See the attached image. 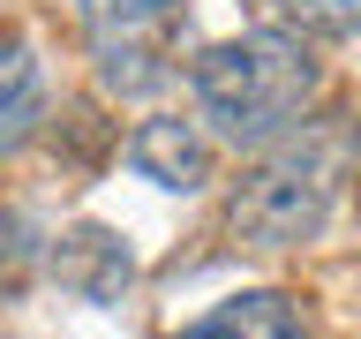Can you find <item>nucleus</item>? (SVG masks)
<instances>
[{
	"mask_svg": "<svg viewBox=\"0 0 361 339\" xmlns=\"http://www.w3.org/2000/svg\"><path fill=\"white\" fill-rule=\"evenodd\" d=\"M90 38V61L106 76V90L135 98V90L166 83V45H173L180 0H75Z\"/></svg>",
	"mask_w": 361,
	"mask_h": 339,
	"instance_id": "obj_3",
	"label": "nucleus"
},
{
	"mask_svg": "<svg viewBox=\"0 0 361 339\" xmlns=\"http://www.w3.org/2000/svg\"><path fill=\"white\" fill-rule=\"evenodd\" d=\"M286 16L301 30H324V38H354L361 30V0H286Z\"/></svg>",
	"mask_w": 361,
	"mask_h": 339,
	"instance_id": "obj_8",
	"label": "nucleus"
},
{
	"mask_svg": "<svg viewBox=\"0 0 361 339\" xmlns=\"http://www.w3.org/2000/svg\"><path fill=\"white\" fill-rule=\"evenodd\" d=\"M53 271H61V287H75L83 302H113V294L128 287V249L113 242L106 226H75V234H61V249H53Z\"/></svg>",
	"mask_w": 361,
	"mask_h": 339,
	"instance_id": "obj_6",
	"label": "nucleus"
},
{
	"mask_svg": "<svg viewBox=\"0 0 361 339\" xmlns=\"http://www.w3.org/2000/svg\"><path fill=\"white\" fill-rule=\"evenodd\" d=\"M338 166H346V136H293L264 166H248L233 203H226V226L241 234L248 249H301L324 234L338 196Z\"/></svg>",
	"mask_w": 361,
	"mask_h": 339,
	"instance_id": "obj_2",
	"label": "nucleus"
},
{
	"mask_svg": "<svg viewBox=\"0 0 361 339\" xmlns=\"http://www.w3.org/2000/svg\"><path fill=\"white\" fill-rule=\"evenodd\" d=\"M173 339H309V316H301L293 294H233Z\"/></svg>",
	"mask_w": 361,
	"mask_h": 339,
	"instance_id": "obj_5",
	"label": "nucleus"
},
{
	"mask_svg": "<svg viewBox=\"0 0 361 339\" xmlns=\"http://www.w3.org/2000/svg\"><path fill=\"white\" fill-rule=\"evenodd\" d=\"M128 166L158 189H173V196H196L211 181V143H203L196 121H143L128 136Z\"/></svg>",
	"mask_w": 361,
	"mask_h": 339,
	"instance_id": "obj_4",
	"label": "nucleus"
},
{
	"mask_svg": "<svg viewBox=\"0 0 361 339\" xmlns=\"http://www.w3.org/2000/svg\"><path fill=\"white\" fill-rule=\"evenodd\" d=\"M38 90H45L38 53H30L23 38H0V158L30 136V121H38Z\"/></svg>",
	"mask_w": 361,
	"mask_h": 339,
	"instance_id": "obj_7",
	"label": "nucleus"
},
{
	"mask_svg": "<svg viewBox=\"0 0 361 339\" xmlns=\"http://www.w3.org/2000/svg\"><path fill=\"white\" fill-rule=\"evenodd\" d=\"M309 98H316V61L293 30H248V38L211 45L196 61L203 121L241 151H264V143L293 136Z\"/></svg>",
	"mask_w": 361,
	"mask_h": 339,
	"instance_id": "obj_1",
	"label": "nucleus"
}]
</instances>
